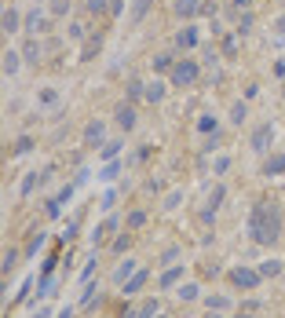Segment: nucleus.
I'll list each match as a JSON object with an SVG mask.
<instances>
[{"mask_svg": "<svg viewBox=\"0 0 285 318\" xmlns=\"http://www.w3.org/2000/svg\"><path fill=\"white\" fill-rule=\"evenodd\" d=\"M194 77H198V66L194 63H179L176 70H172V81H176V84H190Z\"/></svg>", "mask_w": 285, "mask_h": 318, "instance_id": "nucleus-1", "label": "nucleus"}, {"mask_svg": "<svg viewBox=\"0 0 285 318\" xmlns=\"http://www.w3.org/2000/svg\"><path fill=\"white\" fill-rule=\"evenodd\" d=\"M274 139V128L271 125H260L256 132H252V150H267V143Z\"/></svg>", "mask_w": 285, "mask_h": 318, "instance_id": "nucleus-2", "label": "nucleus"}, {"mask_svg": "<svg viewBox=\"0 0 285 318\" xmlns=\"http://www.w3.org/2000/svg\"><path fill=\"white\" fill-rule=\"evenodd\" d=\"M234 282H238V285H245V289H252V285L260 282V271H249V267H242V271H234Z\"/></svg>", "mask_w": 285, "mask_h": 318, "instance_id": "nucleus-3", "label": "nucleus"}, {"mask_svg": "<svg viewBox=\"0 0 285 318\" xmlns=\"http://www.w3.org/2000/svg\"><path fill=\"white\" fill-rule=\"evenodd\" d=\"M117 125L121 128H135V114L128 110V106H121V110H117Z\"/></svg>", "mask_w": 285, "mask_h": 318, "instance_id": "nucleus-4", "label": "nucleus"}, {"mask_svg": "<svg viewBox=\"0 0 285 318\" xmlns=\"http://www.w3.org/2000/svg\"><path fill=\"white\" fill-rule=\"evenodd\" d=\"M263 172H267V176H271V172H285V157H281V154H274L271 161L263 165Z\"/></svg>", "mask_w": 285, "mask_h": 318, "instance_id": "nucleus-5", "label": "nucleus"}, {"mask_svg": "<svg viewBox=\"0 0 285 318\" xmlns=\"http://www.w3.org/2000/svg\"><path fill=\"white\" fill-rule=\"evenodd\" d=\"M142 282H147V271L132 275V278H128V285H124V293H135V289H142Z\"/></svg>", "mask_w": 285, "mask_h": 318, "instance_id": "nucleus-6", "label": "nucleus"}, {"mask_svg": "<svg viewBox=\"0 0 285 318\" xmlns=\"http://www.w3.org/2000/svg\"><path fill=\"white\" fill-rule=\"evenodd\" d=\"M176 11H179V15H186V19H190V15L198 11V0H176Z\"/></svg>", "mask_w": 285, "mask_h": 318, "instance_id": "nucleus-7", "label": "nucleus"}, {"mask_svg": "<svg viewBox=\"0 0 285 318\" xmlns=\"http://www.w3.org/2000/svg\"><path fill=\"white\" fill-rule=\"evenodd\" d=\"M194 44H198V33L194 29H183L179 33V48H194Z\"/></svg>", "mask_w": 285, "mask_h": 318, "instance_id": "nucleus-8", "label": "nucleus"}, {"mask_svg": "<svg viewBox=\"0 0 285 318\" xmlns=\"http://www.w3.org/2000/svg\"><path fill=\"white\" fill-rule=\"evenodd\" d=\"M15 70H19V55L8 51V55H4V73H15Z\"/></svg>", "mask_w": 285, "mask_h": 318, "instance_id": "nucleus-9", "label": "nucleus"}, {"mask_svg": "<svg viewBox=\"0 0 285 318\" xmlns=\"http://www.w3.org/2000/svg\"><path fill=\"white\" fill-rule=\"evenodd\" d=\"M154 311H157V300H150V304H142V307L135 311V318H154Z\"/></svg>", "mask_w": 285, "mask_h": 318, "instance_id": "nucleus-10", "label": "nucleus"}, {"mask_svg": "<svg viewBox=\"0 0 285 318\" xmlns=\"http://www.w3.org/2000/svg\"><path fill=\"white\" fill-rule=\"evenodd\" d=\"M103 139V125L95 121V125H88V143H99Z\"/></svg>", "mask_w": 285, "mask_h": 318, "instance_id": "nucleus-11", "label": "nucleus"}, {"mask_svg": "<svg viewBox=\"0 0 285 318\" xmlns=\"http://www.w3.org/2000/svg\"><path fill=\"white\" fill-rule=\"evenodd\" d=\"M179 275H183V271H179V267H172V271H165V278H161V285H165V289H168V285H172V282H176Z\"/></svg>", "mask_w": 285, "mask_h": 318, "instance_id": "nucleus-12", "label": "nucleus"}, {"mask_svg": "<svg viewBox=\"0 0 285 318\" xmlns=\"http://www.w3.org/2000/svg\"><path fill=\"white\" fill-rule=\"evenodd\" d=\"M161 95H165V88H161V84H150V88H147V99H150V102H157Z\"/></svg>", "mask_w": 285, "mask_h": 318, "instance_id": "nucleus-13", "label": "nucleus"}, {"mask_svg": "<svg viewBox=\"0 0 285 318\" xmlns=\"http://www.w3.org/2000/svg\"><path fill=\"white\" fill-rule=\"evenodd\" d=\"M15 26H19V15H15V11H4V29H15Z\"/></svg>", "mask_w": 285, "mask_h": 318, "instance_id": "nucleus-14", "label": "nucleus"}, {"mask_svg": "<svg viewBox=\"0 0 285 318\" xmlns=\"http://www.w3.org/2000/svg\"><path fill=\"white\" fill-rule=\"evenodd\" d=\"M150 0H135V8H132V19H142V11H147Z\"/></svg>", "mask_w": 285, "mask_h": 318, "instance_id": "nucleus-15", "label": "nucleus"}, {"mask_svg": "<svg viewBox=\"0 0 285 318\" xmlns=\"http://www.w3.org/2000/svg\"><path fill=\"white\" fill-rule=\"evenodd\" d=\"M179 296H183V300H194V296H198V285H183Z\"/></svg>", "mask_w": 285, "mask_h": 318, "instance_id": "nucleus-16", "label": "nucleus"}, {"mask_svg": "<svg viewBox=\"0 0 285 318\" xmlns=\"http://www.w3.org/2000/svg\"><path fill=\"white\" fill-rule=\"evenodd\" d=\"M15 260H19V252H15V249H11V252H4V271H11V267H15Z\"/></svg>", "mask_w": 285, "mask_h": 318, "instance_id": "nucleus-17", "label": "nucleus"}, {"mask_svg": "<svg viewBox=\"0 0 285 318\" xmlns=\"http://www.w3.org/2000/svg\"><path fill=\"white\" fill-rule=\"evenodd\" d=\"M209 311H227V300H219V296L209 300Z\"/></svg>", "mask_w": 285, "mask_h": 318, "instance_id": "nucleus-18", "label": "nucleus"}, {"mask_svg": "<svg viewBox=\"0 0 285 318\" xmlns=\"http://www.w3.org/2000/svg\"><path fill=\"white\" fill-rule=\"evenodd\" d=\"M278 29H281V33H285V19H278Z\"/></svg>", "mask_w": 285, "mask_h": 318, "instance_id": "nucleus-19", "label": "nucleus"}, {"mask_svg": "<svg viewBox=\"0 0 285 318\" xmlns=\"http://www.w3.org/2000/svg\"><path fill=\"white\" fill-rule=\"evenodd\" d=\"M234 4H238V8H245V4H249V0H234Z\"/></svg>", "mask_w": 285, "mask_h": 318, "instance_id": "nucleus-20", "label": "nucleus"}, {"mask_svg": "<svg viewBox=\"0 0 285 318\" xmlns=\"http://www.w3.org/2000/svg\"><path fill=\"white\" fill-rule=\"evenodd\" d=\"M238 318H249V314H238Z\"/></svg>", "mask_w": 285, "mask_h": 318, "instance_id": "nucleus-21", "label": "nucleus"}]
</instances>
